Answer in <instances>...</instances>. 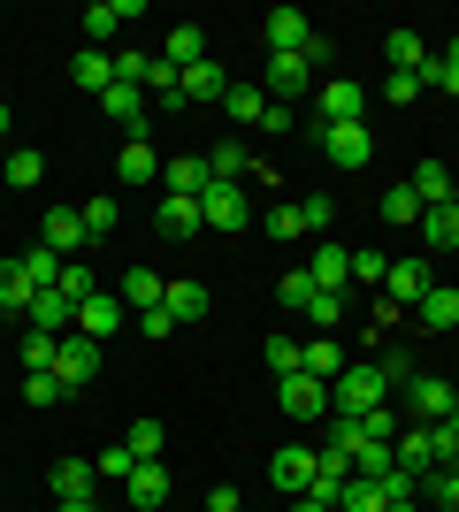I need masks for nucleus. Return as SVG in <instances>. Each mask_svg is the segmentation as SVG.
I'll use <instances>...</instances> for the list:
<instances>
[{
    "instance_id": "nucleus-60",
    "label": "nucleus",
    "mask_w": 459,
    "mask_h": 512,
    "mask_svg": "<svg viewBox=\"0 0 459 512\" xmlns=\"http://www.w3.org/2000/svg\"><path fill=\"white\" fill-rule=\"evenodd\" d=\"M444 428H452V436H459V398H452V413H444Z\"/></svg>"
},
{
    "instance_id": "nucleus-17",
    "label": "nucleus",
    "mask_w": 459,
    "mask_h": 512,
    "mask_svg": "<svg viewBox=\"0 0 459 512\" xmlns=\"http://www.w3.org/2000/svg\"><path fill=\"white\" fill-rule=\"evenodd\" d=\"M69 85L108 92V85H115V54H100V46H77V54H69Z\"/></svg>"
},
{
    "instance_id": "nucleus-45",
    "label": "nucleus",
    "mask_w": 459,
    "mask_h": 512,
    "mask_svg": "<svg viewBox=\"0 0 459 512\" xmlns=\"http://www.w3.org/2000/svg\"><path fill=\"white\" fill-rule=\"evenodd\" d=\"M352 306V291H314V306H306V321H322V329H337Z\"/></svg>"
},
{
    "instance_id": "nucleus-42",
    "label": "nucleus",
    "mask_w": 459,
    "mask_h": 512,
    "mask_svg": "<svg viewBox=\"0 0 459 512\" xmlns=\"http://www.w3.org/2000/svg\"><path fill=\"white\" fill-rule=\"evenodd\" d=\"M54 344H62V337H46V329H23V375H46V367H54Z\"/></svg>"
},
{
    "instance_id": "nucleus-19",
    "label": "nucleus",
    "mask_w": 459,
    "mask_h": 512,
    "mask_svg": "<svg viewBox=\"0 0 459 512\" xmlns=\"http://www.w3.org/2000/svg\"><path fill=\"white\" fill-rule=\"evenodd\" d=\"M161 62H169L176 77L199 69V62H207V31H199V23H169V54H161Z\"/></svg>"
},
{
    "instance_id": "nucleus-44",
    "label": "nucleus",
    "mask_w": 459,
    "mask_h": 512,
    "mask_svg": "<svg viewBox=\"0 0 459 512\" xmlns=\"http://www.w3.org/2000/svg\"><path fill=\"white\" fill-rule=\"evenodd\" d=\"M54 291H62V299H77V306H85L92 291H100V276H92L85 260H69V268H62V283H54Z\"/></svg>"
},
{
    "instance_id": "nucleus-32",
    "label": "nucleus",
    "mask_w": 459,
    "mask_h": 512,
    "mask_svg": "<svg viewBox=\"0 0 459 512\" xmlns=\"http://www.w3.org/2000/svg\"><path fill=\"white\" fill-rule=\"evenodd\" d=\"M421 237H429V253H459V207H429Z\"/></svg>"
},
{
    "instance_id": "nucleus-14",
    "label": "nucleus",
    "mask_w": 459,
    "mask_h": 512,
    "mask_svg": "<svg viewBox=\"0 0 459 512\" xmlns=\"http://www.w3.org/2000/svg\"><path fill=\"white\" fill-rule=\"evenodd\" d=\"M123 497H131L138 512H161L169 505V467H161V459H138L131 482H123Z\"/></svg>"
},
{
    "instance_id": "nucleus-25",
    "label": "nucleus",
    "mask_w": 459,
    "mask_h": 512,
    "mask_svg": "<svg viewBox=\"0 0 459 512\" xmlns=\"http://www.w3.org/2000/svg\"><path fill=\"white\" fill-rule=\"evenodd\" d=\"M337 512H391V497H383V482H375V474H345Z\"/></svg>"
},
{
    "instance_id": "nucleus-23",
    "label": "nucleus",
    "mask_w": 459,
    "mask_h": 512,
    "mask_svg": "<svg viewBox=\"0 0 459 512\" xmlns=\"http://www.w3.org/2000/svg\"><path fill=\"white\" fill-rule=\"evenodd\" d=\"M161 291H169V283L153 276V268H123V283H115V299L131 306V314H146V306H161Z\"/></svg>"
},
{
    "instance_id": "nucleus-63",
    "label": "nucleus",
    "mask_w": 459,
    "mask_h": 512,
    "mask_svg": "<svg viewBox=\"0 0 459 512\" xmlns=\"http://www.w3.org/2000/svg\"><path fill=\"white\" fill-rule=\"evenodd\" d=\"M452 207H459V176H452Z\"/></svg>"
},
{
    "instance_id": "nucleus-55",
    "label": "nucleus",
    "mask_w": 459,
    "mask_h": 512,
    "mask_svg": "<svg viewBox=\"0 0 459 512\" xmlns=\"http://www.w3.org/2000/svg\"><path fill=\"white\" fill-rule=\"evenodd\" d=\"M131 329H138V337H169L176 321H169V306H146V314H138V321H131Z\"/></svg>"
},
{
    "instance_id": "nucleus-9",
    "label": "nucleus",
    "mask_w": 459,
    "mask_h": 512,
    "mask_svg": "<svg viewBox=\"0 0 459 512\" xmlns=\"http://www.w3.org/2000/svg\"><path fill=\"white\" fill-rule=\"evenodd\" d=\"M39 245H46V253H62V260H85V245H92V237H85V214H77V207H46Z\"/></svg>"
},
{
    "instance_id": "nucleus-52",
    "label": "nucleus",
    "mask_w": 459,
    "mask_h": 512,
    "mask_svg": "<svg viewBox=\"0 0 459 512\" xmlns=\"http://www.w3.org/2000/svg\"><path fill=\"white\" fill-rule=\"evenodd\" d=\"M421 490L437 497L444 512H459V474H452V467H437V474H421Z\"/></svg>"
},
{
    "instance_id": "nucleus-38",
    "label": "nucleus",
    "mask_w": 459,
    "mask_h": 512,
    "mask_svg": "<svg viewBox=\"0 0 459 512\" xmlns=\"http://www.w3.org/2000/svg\"><path fill=\"white\" fill-rule=\"evenodd\" d=\"M62 398H69V383H62V375H54V367H46V375H23V406H62Z\"/></svg>"
},
{
    "instance_id": "nucleus-37",
    "label": "nucleus",
    "mask_w": 459,
    "mask_h": 512,
    "mask_svg": "<svg viewBox=\"0 0 459 512\" xmlns=\"http://www.w3.org/2000/svg\"><path fill=\"white\" fill-rule=\"evenodd\" d=\"M161 444H169V428L153 421V413H146V421H131V436H123V451H131V459H161Z\"/></svg>"
},
{
    "instance_id": "nucleus-41",
    "label": "nucleus",
    "mask_w": 459,
    "mask_h": 512,
    "mask_svg": "<svg viewBox=\"0 0 459 512\" xmlns=\"http://www.w3.org/2000/svg\"><path fill=\"white\" fill-rule=\"evenodd\" d=\"M383 276H391V260L375 253V245H352V283H368V291H383Z\"/></svg>"
},
{
    "instance_id": "nucleus-33",
    "label": "nucleus",
    "mask_w": 459,
    "mask_h": 512,
    "mask_svg": "<svg viewBox=\"0 0 459 512\" xmlns=\"http://www.w3.org/2000/svg\"><path fill=\"white\" fill-rule=\"evenodd\" d=\"M31 299H39V291L23 283V268H16V260H0V314H23V321H31Z\"/></svg>"
},
{
    "instance_id": "nucleus-57",
    "label": "nucleus",
    "mask_w": 459,
    "mask_h": 512,
    "mask_svg": "<svg viewBox=\"0 0 459 512\" xmlns=\"http://www.w3.org/2000/svg\"><path fill=\"white\" fill-rule=\"evenodd\" d=\"M291 123H299V115H291V107H276V100H268V115H261V130H268V138H284Z\"/></svg>"
},
{
    "instance_id": "nucleus-28",
    "label": "nucleus",
    "mask_w": 459,
    "mask_h": 512,
    "mask_svg": "<svg viewBox=\"0 0 459 512\" xmlns=\"http://www.w3.org/2000/svg\"><path fill=\"white\" fill-rule=\"evenodd\" d=\"M54 497H100V467L92 459H62L54 467Z\"/></svg>"
},
{
    "instance_id": "nucleus-10",
    "label": "nucleus",
    "mask_w": 459,
    "mask_h": 512,
    "mask_svg": "<svg viewBox=\"0 0 459 512\" xmlns=\"http://www.w3.org/2000/svg\"><path fill=\"white\" fill-rule=\"evenodd\" d=\"M306 276H314V291H352V245L322 237V245H314V260H306Z\"/></svg>"
},
{
    "instance_id": "nucleus-8",
    "label": "nucleus",
    "mask_w": 459,
    "mask_h": 512,
    "mask_svg": "<svg viewBox=\"0 0 459 512\" xmlns=\"http://www.w3.org/2000/svg\"><path fill=\"white\" fill-rule=\"evenodd\" d=\"M276 398H284L291 421H322V413H329V383H322V375H306V367L276 383Z\"/></svg>"
},
{
    "instance_id": "nucleus-31",
    "label": "nucleus",
    "mask_w": 459,
    "mask_h": 512,
    "mask_svg": "<svg viewBox=\"0 0 459 512\" xmlns=\"http://www.w3.org/2000/svg\"><path fill=\"white\" fill-rule=\"evenodd\" d=\"M16 268H23V283H31V291H54V283H62V268H69V260H62V253H46V245H31V253H23Z\"/></svg>"
},
{
    "instance_id": "nucleus-58",
    "label": "nucleus",
    "mask_w": 459,
    "mask_h": 512,
    "mask_svg": "<svg viewBox=\"0 0 459 512\" xmlns=\"http://www.w3.org/2000/svg\"><path fill=\"white\" fill-rule=\"evenodd\" d=\"M54 512H108L100 497H54Z\"/></svg>"
},
{
    "instance_id": "nucleus-48",
    "label": "nucleus",
    "mask_w": 459,
    "mask_h": 512,
    "mask_svg": "<svg viewBox=\"0 0 459 512\" xmlns=\"http://www.w3.org/2000/svg\"><path fill=\"white\" fill-rule=\"evenodd\" d=\"M261 230L291 245V237H306V214H299V207H268V214H261Z\"/></svg>"
},
{
    "instance_id": "nucleus-21",
    "label": "nucleus",
    "mask_w": 459,
    "mask_h": 512,
    "mask_svg": "<svg viewBox=\"0 0 459 512\" xmlns=\"http://www.w3.org/2000/svg\"><path fill=\"white\" fill-rule=\"evenodd\" d=\"M406 184H414L421 214H429V207H452V169H444V161H414V176H406Z\"/></svg>"
},
{
    "instance_id": "nucleus-54",
    "label": "nucleus",
    "mask_w": 459,
    "mask_h": 512,
    "mask_svg": "<svg viewBox=\"0 0 459 512\" xmlns=\"http://www.w3.org/2000/svg\"><path fill=\"white\" fill-rule=\"evenodd\" d=\"M92 467H100V482H131V467H138V459H131V451H123V444H115V451H100Z\"/></svg>"
},
{
    "instance_id": "nucleus-11",
    "label": "nucleus",
    "mask_w": 459,
    "mask_h": 512,
    "mask_svg": "<svg viewBox=\"0 0 459 512\" xmlns=\"http://www.w3.org/2000/svg\"><path fill=\"white\" fill-rule=\"evenodd\" d=\"M54 375H62L69 390H85L92 375H100V344H92V337H62V344H54Z\"/></svg>"
},
{
    "instance_id": "nucleus-64",
    "label": "nucleus",
    "mask_w": 459,
    "mask_h": 512,
    "mask_svg": "<svg viewBox=\"0 0 459 512\" xmlns=\"http://www.w3.org/2000/svg\"><path fill=\"white\" fill-rule=\"evenodd\" d=\"M391 512H414V505H391Z\"/></svg>"
},
{
    "instance_id": "nucleus-35",
    "label": "nucleus",
    "mask_w": 459,
    "mask_h": 512,
    "mask_svg": "<svg viewBox=\"0 0 459 512\" xmlns=\"http://www.w3.org/2000/svg\"><path fill=\"white\" fill-rule=\"evenodd\" d=\"M375 214H383L391 230H414V222H421V199H414V184H391V192H383V207H375Z\"/></svg>"
},
{
    "instance_id": "nucleus-56",
    "label": "nucleus",
    "mask_w": 459,
    "mask_h": 512,
    "mask_svg": "<svg viewBox=\"0 0 459 512\" xmlns=\"http://www.w3.org/2000/svg\"><path fill=\"white\" fill-rule=\"evenodd\" d=\"M329 54H337V46H329V31H314V39H306V69L322 77V69H329Z\"/></svg>"
},
{
    "instance_id": "nucleus-2",
    "label": "nucleus",
    "mask_w": 459,
    "mask_h": 512,
    "mask_svg": "<svg viewBox=\"0 0 459 512\" xmlns=\"http://www.w3.org/2000/svg\"><path fill=\"white\" fill-rule=\"evenodd\" d=\"M368 92H375V85L322 77V85H314V115H306V123H360V115H368Z\"/></svg>"
},
{
    "instance_id": "nucleus-16",
    "label": "nucleus",
    "mask_w": 459,
    "mask_h": 512,
    "mask_svg": "<svg viewBox=\"0 0 459 512\" xmlns=\"http://www.w3.org/2000/svg\"><path fill=\"white\" fill-rule=\"evenodd\" d=\"M153 222H161V237H169V245H184V237H199L207 230V214H199V199H161V214H153Z\"/></svg>"
},
{
    "instance_id": "nucleus-62",
    "label": "nucleus",
    "mask_w": 459,
    "mask_h": 512,
    "mask_svg": "<svg viewBox=\"0 0 459 512\" xmlns=\"http://www.w3.org/2000/svg\"><path fill=\"white\" fill-rule=\"evenodd\" d=\"M0 138H8V100H0Z\"/></svg>"
},
{
    "instance_id": "nucleus-39",
    "label": "nucleus",
    "mask_w": 459,
    "mask_h": 512,
    "mask_svg": "<svg viewBox=\"0 0 459 512\" xmlns=\"http://www.w3.org/2000/svg\"><path fill=\"white\" fill-rule=\"evenodd\" d=\"M306 375H322V383H337V375H345V352H337V344H329V337H314V344H306Z\"/></svg>"
},
{
    "instance_id": "nucleus-34",
    "label": "nucleus",
    "mask_w": 459,
    "mask_h": 512,
    "mask_svg": "<svg viewBox=\"0 0 459 512\" xmlns=\"http://www.w3.org/2000/svg\"><path fill=\"white\" fill-rule=\"evenodd\" d=\"M222 107H230V123H253V130H261L268 92H261V85H230V92H222Z\"/></svg>"
},
{
    "instance_id": "nucleus-51",
    "label": "nucleus",
    "mask_w": 459,
    "mask_h": 512,
    "mask_svg": "<svg viewBox=\"0 0 459 512\" xmlns=\"http://www.w3.org/2000/svg\"><path fill=\"white\" fill-rule=\"evenodd\" d=\"M299 360H306V344H291V337H268V367H276V383H284V375H299Z\"/></svg>"
},
{
    "instance_id": "nucleus-1",
    "label": "nucleus",
    "mask_w": 459,
    "mask_h": 512,
    "mask_svg": "<svg viewBox=\"0 0 459 512\" xmlns=\"http://www.w3.org/2000/svg\"><path fill=\"white\" fill-rule=\"evenodd\" d=\"M375 406H391V375H383V367H345V375L329 383V413H337V421H360V413H375Z\"/></svg>"
},
{
    "instance_id": "nucleus-43",
    "label": "nucleus",
    "mask_w": 459,
    "mask_h": 512,
    "mask_svg": "<svg viewBox=\"0 0 459 512\" xmlns=\"http://www.w3.org/2000/svg\"><path fill=\"white\" fill-rule=\"evenodd\" d=\"M375 92H383L391 107H414V92H429V77H414V69H391V77H383Z\"/></svg>"
},
{
    "instance_id": "nucleus-27",
    "label": "nucleus",
    "mask_w": 459,
    "mask_h": 512,
    "mask_svg": "<svg viewBox=\"0 0 459 512\" xmlns=\"http://www.w3.org/2000/svg\"><path fill=\"white\" fill-rule=\"evenodd\" d=\"M161 306H169L176 329H184V321H207V283H169V291H161Z\"/></svg>"
},
{
    "instance_id": "nucleus-53",
    "label": "nucleus",
    "mask_w": 459,
    "mask_h": 512,
    "mask_svg": "<svg viewBox=\"0 0 459 512\" xmlns=\"http://www.w3.org/2000/svg\"><path fill=\"white\" fill-rule=\"evenodd\" d=\"M77 214H85V237H92V245H100V237L115 230V207H108V199H85Z\"/></svg>"
},
{
    "instance_id": "nucleus-6",
    "label": "nucleus",
    "mask_w": 459,
    "mask_h": 512,
    "mask_svg": "<svg viewBox=\"0 0 459 512\" xmlns=\"http://www.w3.org/2000/svg\"><path fill=\"white\" fill-rule=\"evenodd\" d=\"M429 291H437V268H429V260H391V276H383V299H391L398 314H406V306H421Z\"/></svg>"
},
{
    "instance_id": "nucleus-26",
    "label": "nucleus",
    "mask_w": 459,
    "mask_h": 512,
    "mask_svg": "<svg viewBox=\"0 0 459 512\" xmlns=\"http://www.w3.org/2000/svg\"><path fill=\"white\" fill-rule=\"evenodd\" d=\"M207 184H215V176H207V153H176L169 161V192L176 199H199Z\"/></svg>"
},
{
    "instance_id": "nucleus-50",
    "label": "nucleus",
    "mask_w": 459,
    "mask_h": 512,
    "mask_svg": "<svg viewBox=\"0 0 459 512\" xmlns=\"http://www.w3.org/2000/svg\"><path fill=\"white\" fill-rule=\"evenodd\" d=\"M146 69H153V54L123 46V54H115V85H138V92H146Z\"/></svg>"
},
{
    "instance_id": "nucleus-36",
    "label": "nucleus",
    "mask_w": 459,
    "mask_h": 512,
    "mask_svg": "<svg viewBox=\"0 0 459 512\" xmlns=\"http://www.w3.org/2000/svg\"><path fill=\"white\" fill-rule=\"evenodd\" d=\"M0 176H8V184H16V192H31V184H39V176H46V153L16 146V153H8V161H0Z\"/></svg>"
},
{
    "instance_id": "nucleus-29",
    "label": "nucleus",
    "mask_w": 459,
    "mask_h": 512,
    "mask_svg": "<svg viewBox=\"0 0 459 512\" xmlns=\"http://www.w3.org/2000/svg\"><path fill=\"white\" fill-rule=\"evenodd\" d=\"M414 321H421V329H459V291H452V283H437V291L414 306Z\"/></svg>"
},
{
    "instance_id": "nucleus-5",
    "label": "nucleus",
    "mask_w": 459,
    "mask_h": 512,
    "mask_svg": "<svg viewBox=\"0 0 459 512\" xmlns=\"http://www.w3.org/2000/svg\"><path fill=\"white\" fill-rule=\"evenodd\" d=\"M314 85H322V77L306 69V54H268V62H261V92L276 107H291L299 92H314Z\"/></svg>"
},
{
    "instance_id": "nucleus-30",
    "label": "nucleus",
    "mask_w": 459,
    "mask_h": 512,
    "mask_svg": "<svg viewBox=\"0 0 459 512\" xmlns=\"http://www.w3.org/2000/svg\"><path fill=\"white\" fill-rule=\"evenodd\" d=\"M222 92H230V69H222L215 54H207L199 69H184V100H222Z\"/></svg>"
},
{
    "instance_id": "nucleus-15",
    "label": "nucleus",
    "mask_w": 459,
    "mask_h": 512,
    "mask_svg": "<svg viewBox=\"0 0 459 512\" xmlns=\"http://www.w3.org/2000/svg\"><path fill=\"white\" fill-rule=\"evenodd\" d=\"M268 54H306V39H314V23L299 16V8H268Z\"/></svg>"
},
{
    "instance_id": "nucleus-24",
    "label": "nucleus",
    "mask_w": 459,
    "mask_h": 512,
    "mask_svg": "<svg viewBox=\"0 0 459 512\" xmlns=\"http://www.w3.org/2000/svg\"><path fill=\"white\" fill-rule=\"evenodd\" d=\"M452 398H459V390L444 383V375H414V421H444Z\"/></svg>"
},
{
    "instance_id": "nucleus-61",
    "label": "nucleus",
    "mask_w": 459,
    "mask_h": 512,
    "mask_svg": "<svg viewBox=\"0 0 459 512\" xmlns=\"http://www.w3.org/2000/svg\"><path fill=\"white\" fill-rule=\"evenodd\" d=\"M444 467H452V474H459V444H452V451H444Z\"/></svg>"
},
{
    "instance_id": "nucleus-18",
    "label": "nucleus",
    "mask_w": 459,
    "mask_h": 512,
    "mask_svg": "<svg viewBox=\"0 0 459 512\" xmlns=\"http://www.w3.org/2000/svg\"><path fill=\"white\" fill-rule=\"evenodd\" d=\"M123 23H131V16H123V0H92L85 16H77V31H85V46H100V54H108V39L123 31Z\"/></svg>"
},
{
    "instance_id": "nucleus-4",
    "label": "nucleus",
    "mask_w": 459,
    "mask_h": 512,
    "mask_svg": "<svg viewBox=\"0 0 459 512\" xmlns=\"http://www.w3.org/2000/svg\"><path fill=\"white\" fill-rule=\"evenodd\" d=\"M199 214H207V230H222V237L253 230V199H245V184H207V192H199Z\"/></svg>"
},
{
    "instance_id": "nucleus-12",
    "label": "nucleus",
    "mask_w": 459,
    "mask_h": 512,
    "mask_svg": "<svg viewBox=\"0 0 459 512\" xmlns=\"http://www.w3.org/2000/svg\"><path fill=\"white\" fill-rule=\"evenodd\" d=\"M268 482H276L284 497H306V490H314V451H306V444L276 451V459H268Z\"/></svg>"
},
{
    "instance_id": "nucleus-3",
    "label": "nucleus",
    "mask_w": 459,
    "mask_h": 512,
    "mask_svg": "<svg viewBox=\"0 0 459 512\" xmlns=\"http://www.w3.org/2000/svg\"><path fill=\"white\" fill-rule=\"evenodd\" d=\"M306 130L322 138L329 169H368V161H375V138H368V123H306Z\"/></svg>"
},
{
    "instance_id": "nucleus-7",
    "label": "nucleus",
    "mask_w": 459,
    "mask_h": 512,
    "mask_svg": "<svg viewBox=\"0 0 459 512\" xmlns=\"http://www.w3.org/2000/svg\"><path fill=\"white\" fill-rule=\"evenodd\" d=\"M115 329H131V306L115 299V291H92V299L77 306V337H92V344H108Z\"/></svg>"
},
{
    "instance_id": "nucleus-59",
    "label": "nucleus",
    "mask_w": 459,
    "mask_h": 512,
    "mask_svg": "<svg viewBox=\"0 0 459 512\" xmlns=\"http://www.w3.org/2000/svg\"><path fill=\"white\" fill-rule=\"evenodd\" d=\"M207 512H245V497L238 490H215V497H207Z\"/></svg>"
},
{
    "instance_id": "nucleus-49",
    "label": "nucleus",
    "mask_w": 459,
    "mask_h": 512,
    "mask_svg": "<svg viewBox=\"0 0 459 512\" xmlns=\"http://www.w3.org/2000/svg\"><path fill=\"white\" fill-rule=\"evenodd\" d=\"M429 85H437V92H452V100H459V39L444 46L437 62H429Z\"/></svg>"
},
{
    "instance_id": "nucleus-13",
    "label": "nucleus",
    "mask_w": 459,
    "mask_h": 512,
    "mask_svg": "<svg viewBox=\"0 0 459 512\" xmlns=\"http://www.w3.org/2000/svg\"><path fill=\"white\" fill-rule=\"evenodd\" d=\"M100 107H108V123L123 130V138H146V92H138V85H108Z\"/></svg>"
},
{
    "instance_id": "nucleus-46",
    "label": "nucleus",
    "mask_w": 459,
    "mask_h": 512,
    "mask_svg": "<svg viewBox=\"0 0 459 512\" xmlns=\"http://www.w3.org/2000/svg\"><path fill=\"white\" fill-rule=\"evenodd\" d=\"M299 214H306V237H329V222H337V199L314 192V199H299Z\"/></svg>"
},
{
    "instance_id": "nucleus-40",
    "label": "nucleus",
    "mask_w": 459,
    "mask_h": 512,
    "mask_svg": "<svg viewBox=\"0 0 459 512\" xmlns=\"http://www.w3.org/2000/svg\"><path fill=\"white\" fill-rule=\"evenodd\" d=\"M352 428H360L368 444H398V428H406V421H398V406H375V413H360Z\"/></svg>"
},
{
    "instance_id": "nucleus-22",
    "label": "nucleus",
    "mask_w": 459,
    "mask_h": 512,
    "mask_svg": "<svg viewBox=\"0 0 459 512\" xmlns=\"http://www.w3.org/2000/svg\"><path fill=\"white\" fill-rule=\"evenodd\" d=\"M383 54H391V69H414V77H429V62H437V54L421 46V31H406V23L383 39Z\"/></svg>"
},
{
    "instance_id": "nucleus-47",
    "label": "nucleus",
    "mask_w": 459,
    "mask_h": 512,
    "mask_svg": "<svg viewBox=\"0 0 459 512\" xmlns=\"http://www.w3.org/2000/svg\"><path fill=\"white\" fill-rule=\"evenodd\" d=\"M276 299H284L291 314H306V306H314V276H306V268H291V276L276 283Z\"/></svg>"
},
{
    "instance_id": "nucleus-20",
    "label": "nucleus",
    "mask_w": 459,
    "mask_h": 512,
    "mask_svg": "<svg viewBox=\"0 0 459 512\" xmlns=\"http://www.w3.org/2000/svg\"><path fill=\"white\" fill-rule=\"evenodd\" d=\"M115 176H123V184H153V176H161V153H153V138H123V153H115Z\"/></svg>"
}]
</instances>
